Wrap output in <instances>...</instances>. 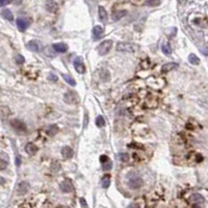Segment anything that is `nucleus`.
Segmentation results:
<instances>
[{
  "instance_id": "obj_34",
  "label": "nucleus",
  "mask_w": 208,
  "mask_h": 208,
  "mask_svg": "<svg viewBox=\"0 0 208 208\" xmlns=\"http://www.w3.org/2000/svg\"><path fill=\"white\" fill-rule=\"evenodd\" d=\"M120 159H121V161L126 162V161H128V160H129V156H128V154L123 153V154H121V155H120Z\"/></svg>"
},
{
  "instance_id": "obj_16",
  "label": "nucleus",
  "mask_w": 208,
  "mask_h": 208,
  "mask_svg": "<svg viewBox=\"0 0 208 208\" xmlns=\"http://www.w3.org/2000/svg\"><path fill=\"white\" fill-rule=\"evenodd\" d=\"M126 14H127V12L126 11H117V12H114L112 13V20L114 21H119V20L122 19L124 16H126Z\"/></svg>"
},
{
  "instance_id": "obj_7",
  "label": "nucleus",
  "mask_w": 208,
  "mask_h": 208,
  "mask_svg": "<svg viewBox=\"0 0 208 208\" xmlns=\"http://www.w3.org/2000/svg\"><path fill=\"white\" fill-rule=\"evenodd\" d=\"M29 189H30V185H29L28 182L26 181H23L21 182V183H19V185H18L17 187V193L18 195H25L26 193H28Z\"/></svg>"
},
{
  "instance_id": "obj_24",
  "label": "nucleus",
  "mask_w": 208,
  "mask_h": 208,
  "mask_svg": "<svg viewBox=\"0 0 208 208\" xmlns=\"http://www.w3.org/2000/svg\"><path fill=\"white\" fill-rule=\"evenodd\" d=\"M63 78H64L65 81H67V82H68L69 84H70V86H74L75 84H76V82H75L74 78H73L72 76H70V75L64 74V75H63Z\"/></svg>"
},
{
  "instance_id": "obj_36",
  "label": "nucleus",
  "mask_w": 208,
  "mask_h": 208,
  "mask_svg": "<svg viewBox=\"0 0 208 208\" xmlns=\"http://www.w3.org/2000/svg\"><path fill=\"white\" fill-rule=\"evenodd\" d=\"M80 204H81V206H82L83 208H88V204H86V201L84 198H81L80 199Z\"/></svg>"
},
{
  "instance_id": "obj_21",
  "label": "nucleus",
  "mask_w": 208,
  "mask_h": 208,
  "mask_svg": "<svg viewBox=\"0 0 208 208\" xmlns=\"http://www.w3.org/2000/svg\"><path fill=\"white\" fill-rule=\"evenodd\" d=\"M191 201L195 204H199V203H203L204 202V198L202 197L200 194H194L191 197Z\"/></svg>"
},
{
  "instance_id": "obj_32",
  "label": "nucleus",
  "mask_w": 208,
  "mask_h": 208,
  "mask_svg": "<svg viewBox=\"0 0 208 208\" xmlns=\"http://www.w3.org/2000/svg\"><path fill=\"white\" fill-rule=\"evenodd\" d=\"M16 63H17V65H23V63L25 61V59H24V57L22 56V55H20V54H18L17 56H16Z\"/></svg>"
},
{
  "instance_id": "obj_18",
  "label": "nucleus",
  "mask_w": 208,
  "mask_h": 208,
  "mask_svg": "<svg viewBox=\"0 0 208 208\" xmlns=\"http://www.w3.org/2000/svg\"><path fill=\"white\" fill-rule=\"evenodd\" d=\"M27 47L30 49L31 51H35V52H37L40 50V44L37 43V41H30L28 42V44H27Z\"/></svg>"
},
{
  "instance_id": "obj_17",
  "label": "nucleus",
  "mask_w": 208,
  "mask_h": 208,
  "mask_svg": "<svg viewBox=\"0 0 208 208\" xmlns=\"http://www.w3.org/2000/svg\"><path fill=\"white\" fill-rule=\"evenodd\" d=\"M100 78L102 81H109L110 80V73L106 69H101L100 70Z\"/></svg>"
},
{
  "instance_id": "obj_12",
  "label": "nucleus",
  "mask_w": 208,
  "mask_h": 208,
  "mask_svg": "<svg viewBox=\"0 0 208 208\" xmlns=\"http://www.w3.org/2000/svg\"><path fill=\"white\" fill-rule=\"evenodd\" d=\"M46 9L50 13H55L57 9V3L55 2L54 0H48L46 2Z\"/></svg>"
},
{
  "instance_id": "obj_13",
  "label": "nucleus",
  "mask_w": 208,
  "mask_h": 208,
  "mask_svg": "<svg viewBox=\"0 0 208 208\" xmlns=\"http://www.w3.org/2000/svg\"><path fill=\"white\" fill-rule=\"evenodd\" d=\"M98 14H99V18L102 21L103 23H105L107 21V12L103 6H99L98 9Z\"/></svg>"
},
{
  "instance_id": "obj_25",
  "label": "nucleus",
  "mask_w": 208,
  "mask_h": 208,
  "mask_svg": "<svg viewBox=\"0 0 208 208\" xmlns=\"http://www.w3.org/2000/svg\"><path fill=\"white\" fill-rule=\"evenodd\" d=\"M110 184V177L108 175L104 176L102 179V187L103 189H107Z\"/></svg>"
},
{
  "instance_id": "obj_31",
  "label": "nucleus",
  "mask_w": 208,
  "mask_h": 208,
  "mask_svg": "<svg viewBox=\"0 0 208 208\" xmlns=\"http://www.w3.org/2000/svg\"><path fill=\"white\" fill-rule=\"evenodd\" d=\"M112 161L107 160L106 162H104V163H103V170H104V171H109V170L112 169Z\"/></svg>"
},
{
  "instance_id": "obj_23",
  "label": "nucleus",
  "mask_w": 208,
  "mask_h": 208,
  "mask_svg": "<svg viewBox=\"0 0 208 208\" xmlns=\"http://www.w3.org/2000/svg\"><path fill=\"white\" fill-rule=\"evenodd\" d=\"M58 132V127H57L56 125H50L47 129V133L49 134L50 136H53Z\"/></svg>"
},
{
  "instance_id": "obj_5",
  "label": "nucleus",
  "mask_w": 208,
  "mask_h": 208,
  "mask_svg": "<svg viewBox=\"0 0 208 208\" xmlns=\"http://www.w3.org/2000/svg\"><path fill=\"white\" fill-rule=\"evenodd\" d=\"M59 187H60V189H61V191H63V193H67V194L71 193V191H73V189H74L72 182H71L69 179H65L64 181L60 183Z\"/></svg>"
},
{
  "instance_id": "obj_29",
  "label": "nucleus",
  "mask_w": 208,
  "mask_h": 208,
  "mask_svg": "<svg viewBox=\"0 0 208 208\" xmlns=\"http://www.w3.org/2000/svg\"><path fill=\"white\" fill-rule=\"evenodd\" d=\"M160 4V0H147V5L149 6H157Z\"/></svg>"
},
{
  "instance_id": "obj_37",
  "label": "nucleus",
  "mask_w": 208,
  "mask_h": 208,
  "mask_svg": "<svg viewBox=\"0 0 208 208\" xmlns=\"http://www.w3.org/2000/svg\"><path fill=\"white\" fill-rule=\"evenodd\" d=\"M11 2V0H0V6H3L5 4H9Z\"/></svg>"
},
{
  "instance_id": "obj_26",
  "label": "nucleus",
  "mask_w": 208,
  "mask_h": 208,
  "mask_svg": "<svg viewBox=\"0 0 208 208\" xmlns=\"http://www.w3.org/2000/svg\"><path fill=\"white\" fill-rule=\"evenodd\" d=\"M189 63H191V65H199V63H200L199 57L196 56L195 54H191V55H189Z\"/></svg>"
},
{
  "instance_id": "obj_6",
  "label": "nucleus",
  "mask_w": 208,
  "mask_h": 208,
  "mask_svg": "<svg viewBox=\"0 0 208 208\" xmlns=\"http://www.w3.org/2000/svg\"><path fill=\"white\" fill-rule=\"evenodd\" d=\"M74 68L80 74H83V73L86 72V67H84V64H83L82 59L80 57H76L74 59Z\"/></svg>"
},
{
  "instance_id": "obj_33",
  "label": "nucleus",
  "mask_w": 208,
  "mask_h": 208,
  "mask_svg": "<svg viewBox=\"0 0 208 208\" xmlns=\"http://www.w3.org/2000/svg\"><path fill=\"white\" fill-rule=\"evenodd\" d=\"M7 166V162L3 159H0V171H3V170L6 169Z\"/></svg>"
},
{
  "instance_id": "obj_41",
  "label": "nucleus",
  "mask_w": 208,
  "mask_h": 208,
  "mask_svg": "<svg viewBox=\"0 0 208 208\" xmlns=\"http://www.w3.org/2000/svg\"><path fill=\"white\" fill-rule=\"evenodd\" d=\"M86 125H88V116H86L84 118V127H86Z\"/></svg>"
},
{
  "instance_id": "obj_19",
  "label": "nucleus",
  "mask_w": 208,
  "mask_h": 208,
  "mask_svg": "<svg viewBox=\"0 0 208 208\" xmlns=\"http://www.w3.org/2000/svg\"><path fill=\"white\" fill-rule=\"evenodd\" d=\"M1 15H2V17L4 18V19H6L7 21H13L14 20L13 13H12V12L9 11V9H3V11L1 12Z\"/></svg>"
},
{
  "instance_id": "obj_20",
  "label": "nucleus",
  "mask_w": 208,
  "mask_h": 208,
  "mask_svg": "<svg viewBox=\"0 0 208 208\" xmlns=\"http://www.w3.org/2000/svg\"><path fill=\"white\" fill-rule=\"evenodd\" d=\"M11 114V110L6 106H0V118H7Z\"/></svg>"
},
{
  "instance_id": "obj_3",
  "label": "nucleus",
  "mask_w": 208,
  "mask_h": 208,
  "mask_svg": "<svg viewBox=\"0 0 208 208\" xmlns=\"http://www.w3.org/2000/svg\"><path fill=\"white\" fill-rule=\"evenodd\" d=\"M128 187L131 189H137L140 187H142L143 184H144V181L140 177H137V176H133L131 177L127 182Z\"/></svg>"
},
{
  "instance_id": "obj_10",
  "label": "nucleus",
  "mask_w": 208,
  "mask_h": 208,
  "mask_svg": "<svg viewBox=\"0 0 208 208\" xmlns=\"http://www.w3.org/2000/svg\"><path fill=\"white\" fill-rule=\"evenodd\" d=\"M73 154H74L73 150L71 149L70 147H68V146H66V147H64L63 149H61V155L64 156V158H66V159H70V158H72Z\"/></svg>"
},
{
  "instance_id": "obj_11",
  "label": "nucleus",
  "mask_w": 208,
  "mask_h": 208,
  "mask_svg": "<svg viewBox=\"0 0 208 208\" xmlns=\"http://www.w3.org/2000/svg\"><path fill=\"white\" fill-rule=\"evenodd\" d=\"M53 49L58 53H64L68 50V46L64 43H56L53 45Z\"/></svg>"
},
{
  "instance_id": "obj_8",
  "label": "nucleus",
  "mask_w": 208,
  "mask_h": 208,
  "mask_svg": "<svg viewBox=\"0 0 208 208\" xmlns=\"http://www.w3.org/2000/svg\"><path fill=\"white\" fill-rule=\"evenodd\" d=\"M16 23H17V27L20 31H25L29 25V21L24 18H18Z\"/></svg>"
},
{
  "instance_id": "obj_40",
  "label": "nucleus",
  "mask_w": 208,
  "mask_h": 208,
  "mask_svg": "<svg viewBox=\"0 0 208 208\" xmlns=\"http://www.w3.org/2000/svg\"><path fill=\"white\" fill-rule=\"evenodd\" d=\"M19 208H31V206L29 205L28 203H25V204H23V205H21Z\"/></svg>"
},
{
  "instance_id": "obj_35",
  "label": "nucleus",
  "mask_w": 208,
  "mask_h": 208,
  "mask_svg": "<svg viewBox=\"0 0 208 208\" xmlns=\"http://www.w3.org/2000/svg\"><path fill=\"white\" fill-rule=\"evenodd\" d=\"M48 78L50 79L51 81H53V82H56V81H57V77H56V75H54V74H53V73H50V74H49Z\"/></svg>"
},
{
  "instance_id": "obj_30",
  "label": "nucleus",
  "mask_w": 208,
  "mask_h": 208,
  "mask_svg": "<svg viewBox=\"0 0 208 208\" xmlns=\"http://www.w3.org/2000/svg\"><path fill=\"white\" fill-rule=\"evenodd\" d=\"M59 169H60V164H59V162L53 161L52 162V166H51V171H52V172H57Z\"/></svg>"
},
{
  "instance_id": "obj_15",
  "label": "nucleus",
  "mask_w": 208,
  "mask_h": 208,
  "mask_svg": "<svg viewBox=\"0 0 208 208\" xmlns=\"http://www.w3.org/2000/svg\"><path fill=\"white\" fill-rule=\"evenodd\" d=\"M178 65L176 64V63H168V64L163 65L161 68V72L162 73H168L170 72V71H172L173 69L177 68Z\"/></svg>"
},
{
  "instance_id": "obj_28",
  "label": "nucleus",
  "mask_w": 208,
  "mask_h": 208,
  "mask_svg": "<svg viewBox=\"0 0 208 208\" xmlns=\"http://www.w3.org/2000/svg\"><path fill=\"white\" fill-rule=\"evenodd\" d=\"M96 125L98 126V127H103V126L105 125V121H104V119H103L102 116H98V117H97Z\"/></svg>"
},
{
  "instance_id": "obj_27",
  "label": "nucleus",
  "mask_w": 208,
  "mask_h": 208,
  "mask_svg": "<svg viewBox=\"0 0 208 208\" xmlns=\"http://www.w3.org/2000/svg\"><path fill=\"white\" fill-rule=\"evenodd\" d=\"M162 52L166 55H170L172 53V48L169 44H163L162 45Z\"/></svg>"
},
{
  "instance_id": "obj_4",
  "label": "nucleus",
  "mask_w": 208,
  "mask_h": 208,
  "mask_svg": "<svg viewBox=\"0 0 208 208\" xmlns=\"http://www.w3.org/2000/svg\"><path fill=\"white\" fill-rule=\"evenodd\" d=\"M12 127L15 129V131H17L18 133H25L27 131V127H26V124L24 122L20 120H14L12 121L11 123Z\"/></svg>"
},
{
  "instance_id": "obj_39",
  "label": "nucleus",
  "mask_w": 208,
  "mask_h": 208,
  "mask_svg": "<svg viewBox=\"0 0 208 208\" xmlns=\"http://www.w3.org/2000/svg\"><path fill=\"white\" fill-rule=\"evenodd\" d=\"M16 164H17V166H20V164H21V157H20V156H17V157H16Z\"/></svg>"
},
{
  "instance_id": "obj_38",
  "label": "nucleus",
  "mask_w": 208,
  "mask_h": 208,
  "mask_svg": "<svg viewBox=\"0 0 208 208\" xmlns=\"http://www.w3.org/2000/svg\"><path fill=\"white\" fill-rule=\"evenodd\" d=\"M107 160H108V157H107V156H106V155H102V156H101V157H100V161L102 162V163H104V162H106V161H107Z\"/></svg>"
},
{
  "instance_id": "obj_9",
  "label": "nucleus",
  "mask_w": 208,
  "mask_h": 208,
  "mask_svg": "<svg viewBox=\"0 0 208 208\" xmlns=\"http://www.w3.org/2000/svg\"><path fill=\"white\" fill-rule=\"evenodd\" d=\"M37 147L35 146V144H32V143H28V144L25 146V151H26V153L28 154V155L30 156H33L37 154Z\"/></svg>"
},
{
  "instance_id": "obj_1",
  "label": "nucleus",
  "mask_w": 208,
  "mask_h": 208,
  "mask_svg": "<svg viewBox=\"0 0 208 208\" xmlns=\"http://www.w3.org/2000/svg\"><path fill=\"white\" fill-rule=\"evenodd\" d=\"M112 40H106V41L102 42L100 45L98 46V54L100 55V56H104V55H106L108 52L110 51V49L112 48Z\"/></svg>"
},
{
  "instance_id": "obj_14",
  "label": "nucleus",
  "mask_w": 208,
  "mask_h": 208,
  "mask_svg": "<svg viewBox=\"0 0 208 208\" xmlns=\"http://www.w3.org/2000/svg\"><path fill=\"white\" fill-rule=\"evenodd\" d=\"M103 28L101 26H95L94 29H93V37L95 40L100 39L101 37L103 35Z\"/></svg>"
},
{
  "instance_id": "obj_22",
  "label": "nucleus",
  "mask_w": 208,
  "mask_h": 208,
  "mask_svg": "<svg viewBox=\"0 0 208 208\" xmlns=\"http://www.w3.org/2000/svg\"><path fill=\"white\" fill-rule=\"evenodd\" d=\"M64 100L66 103H69V104H72V103L75 102V98H74V94L71 92H68L65 94L64 96Z\"/></svg>"
},
{
  "instance_id": "obj_2",
  "label": "nucleus",
  "mask_w": 208,
  "mask_h": 208,
  "mask_svg": "<svg viewBox=\"0 0 208 208\" xmlns=\"http://www.w3.org/2000/svg\"><path fill=\"white\" fill-rule=\"evenodd\" d=\"M136 49V46L131 43H126V42H120L117 44V50L123 51V52H134Z\"/></svg>"
}]
</instances>
